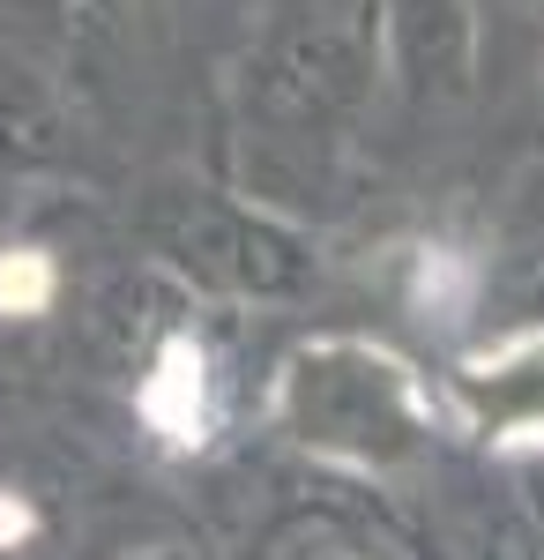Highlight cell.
I'll return each instance as SVG.
<instances>
[{"mask_svg":"<svg viewBox=\"0 0 544 560\" xmlns=\"http://www.w3.org/2000/svg\"><path fill=\"white\" fill-rule=\"evenodd\" d=\"M31 530H38V516H31V501L0 486V553H15V546H23Z\"/></svg>","mask_w":544,"mask_h":560,"instance_id":"4","label":"cell"},{"mask_svg":"<svg viewBox=\"0 0 544 560\" xmlns=\"http://www.w3.org/2000/svg\"><path fill=\"white\" fill-rule=\"evenodd\" d=\"M52 292H60V261L45 247H0V314L31 322L52 306Z\"/></svg>","mask_w":544,"mask_h":560,"instance_id":"3","label":"cell"},{"mask_svg":"<svg viewBox=\"0 0 544 560\" xmlns=\"http://www.w3.org/2000/svg\"><path fill=\"white\" fill-rule=\"evenodd\" d=\"M456 419L493 448H544V329H515L456 366Z\"/></svg>","mask_w":544,"mask_h":560,"instance_id":"1","label":"cell"},{"mask_svg":"<svg viewBox=\"0 0 544 560\" xmlns=\"http://www.w3.org/2000/svg\"><path fill=\"white\" fill-rule=\"evenodd\" d=\"M142 419L165 448H202L210 441V366H202V345L194 337H172L142 382Z\"/></svg>","mask_w":544,"mask_h":560,"instance_id":"2","label":"cell"}]
</instances>
